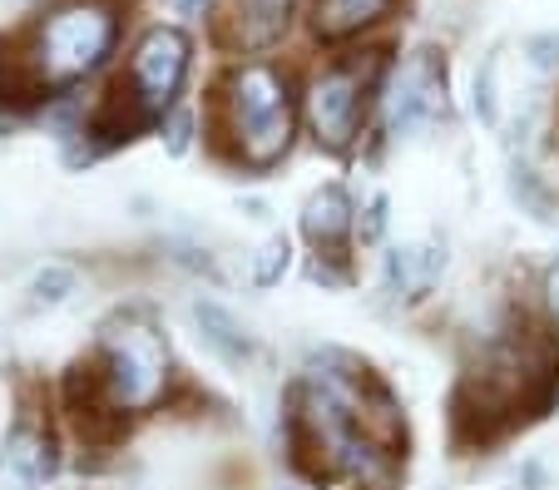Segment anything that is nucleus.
Here are the masks:
<instances>
[{
    "instance_id": "1",
    "label": "nucleus",
    "mask_w": 559,
    "mask_h": 490,
    "mask_svg": "<svg viewBox=\"0 0 559 490\" xmlns=\"http://www.w3.org/2000/svg\"><path fill=\"white\" fill-rule=\"evenodd\" d=\"M396 441L402 416L391 396L367 377V367H312L293 392V446L322 480H342L352 490L396 486Z\"/></svg>"
},
{
    "instance_id": "2",
    "label": "nucleus",
    "mask_w": 559,
    "mask_h": 490,
    "mask_svg": "<svg viewBox=\"0 0 559 490\" xmlns=\"http://www.w3.org/2000/svg\"><path fill=\"white\" fill-rule=\"evenodd\" d=\"M223 129L233 134V154L248 169H273L287 150H293V89L273 64H243L233 70L223 85Z\"/></svg>"
},
{
    "instance_id": "3",
    "label": "nucleus",
    "mask_w": 559,
    "mask_h": 490,
    "mask_svg": "<svg viewBox=\"0 0 559 490\" xmlns=\"http://www.w3.org/2000/svg\"><path fill=\"white\" fill-rule=\"evenodd\" d=\"M549 377H555V357L535 342H500L486 362L475 367L461 386V421H475L480 431L510 427L520 416V406H545Z\"/></svg>"
},
{
    "instance_id": "4",
    "label": "nucleus",
    "mask_w": 559,
    "mask_h": 490,
    "mask_svg": "<svg viewBox=\"0 0 559 490\" xmlns=\"http://www.w3.org/2000/svg\"><path fill=\"white\" fill-rule=\"evenodd\" d=\"M119 15L109 0H64L35 25L31 55L40 64L45 89H70L85 75H95L105 55L115 50Z\"/></svg>"
},
{
    "instance_id": "5",
    "label": "nucleus",
    "mask_w": 559,
    "mask_h": 490,
    "mask_svg": "<svg viewBox=\"0 0 559 490\" xmlns=\"http://www.w3.org/2000/svg\"><path fill=\"white\" fill-rule=\"evenodd\" d=\"M95 377L119 411H148L169 386V347L144 318H115L99 337Z\"/></svg>"
},
{
    "instance_id": "6",
    "label": "nucleus",
    "mask_w": 559,
    "mask_h": 490,
    "mask_svg": "<svg viewBox=\"0 0 559 490\" xmlns=\"http://www.w3.org/2000/svg\"><path fill=\"white\" fill-rule=\"evenodd\" d=\"M189 60H193L189 35L174 31V25H154V31L139 35L134 55H129V75L119 80V89L134 99V109L144 119H158L179 99L183 80H189Z\"/></svg>"
},
{
    "instance_id": "7",
    "label": "nucleus",
    "mask_w": 559,
    "mask_h": 490,
    "mask_svg": "<svg viewBox=\"0 0 559 490\" xmlns=\"http://www.w3.org/2000/svg\"><path fill=\"white\" fill-rule=\"evenodd\" d=\"M371 75H377V60H342L307 85V124L322 150H347L361 134Z\"/></svg>"
},
{
    "instance_id": "8",
    "label": "nucleus",
    "mask_w": 559,
    "mask_h": 490,
    "mask_svg": "<svg viewBox=\"0 0 559 490\" xmlns=\"http://www.w3.org/2000/svg\"><path fill=\"white\" fill-rule=\"evenodd\" d=\"M445 115V64L436 50H421L412 60L396 64V75L386 85V124L396 134L426 129Z\"/></svg>"
},
{
    "instance_id": "9",
    "label": "nucleus",
    "mask_w": 559,
    "mask_h": 490,
    "mask_svg": "<svg viewBox=\"0 0 559 490\" xmlns=\"http://www.w3.org/2000/svg\"><path fill=\"white\" fill-rule=\"evenodd\" d=\"M293 21V0H218V40L233 50H273Z\"/></svg>"
},
{
    "instance_id": "10",
    "label": "nucleus",
    "mask_w": 559,
    "mask_h": 490,
    "mask_svg": "<svg viewBox=\"0 0 559 490\" xmlns=\"http://www.w3.org/2000/svg\"><path fill=\"white\" fill-rule=\"evenodd\" d=\"M302 234L322 258H337L342 248H347V238H352V199L337 189V183H328V189H317L312 199H307Z\"/></svg>"
},
{
    "instance_id": "11",
    "label": "nucleus",
    "mask_w": 559,
    "mask_h": 490,
    "mask_svg": "<svg viewBox=\"0 0 559 490\" xmlns=\"http://www.w3.org/2000/svg\"><path fill=\"white\" fill-rule=\"evenodd\" d=\"M35 99H45V80L31 45L0 35V109H31Z\"/></svg>"
},
{
    "instance_id": "12",
    "label": "nucleus",
    "mask_w": 559,
    "mask_h": 490,
    "mask_svg": "<svg viewBox=\"0 0 559 490\" xmlns=\"http://www.w3.org/2000/svg\"><path fill=\"white\" fill-rule=\"evenodd\" d=\"M189 312H193V327H199V337L209 342V347L223 357V362H248V357H253V337H248L243 322L233 318L223 302L199 298Z\"/></svg>"
},
{
    "instance_id": "13",
    "label": "nucleus",
    "mask_w": 559,
    "mask_h": 490,
    "mask_svg": "<svg viewBox=\"0 0 559 490\" xmlns=\"http://www.w3.org/2000/svg\"><path fill=\"white\" fill-rule=\"evenodd\" d=\"M386 11H391V0H317L312 31L322 40H347V35H361L367 25H377Z\"/></svg>"
},
{
    "instance_id": "14",
    "label": "nucleus",
    "mask_w": 559,
    "mask_h": 490,
    "mask_svg": "<svg viewBox=\"0 0 559 490\" xmlns=\"http://www.w3.org/2000/svg\"><path fill=\"white\" fill-rule=\"evenodd\" d=\"M445 273V253L431 243H412V248H396V253L386 258V277L391 288H402L406 298H421L426 288H431L436 277Z\"/></svg>"
},
{
    "instance_id": "15",
    "label": "nucleus",
    "mask_w": 559,
    "mask_h": 490,
    "mask_svg": "<svg viewBox=\"0 0 559 490\" xmlns=\"http://www.w3.org/2000/svg\"><path fill=\"white\" fill-rule=\"evenodd\" d=\"M74 288H80V277H74V267H64V263H50V267H45V273H35V283H31L35 302H45V308H55V302H64Z\"/></svg>"
},
{
    "instance_id": "16",
    "label": "nucleus",
    "mask_w": 559,
    "mask_h": 490,
    "mask_svg": "<svg viewBox=\"0 0 559 490\" xmlns=\"http://www.w3.org/2000/svg\"><path fill=\"white\" fill-rule=\"evenodd\" d=\"M283 273H287V243L283 238H267V243L253 253V283L258 288H273Z\"/></svg>"
},
{
    "instance_id": "17",
    "label": "nucleus",
    "mask_w": 559,
    "mask_h": 490,
    "mask_svg": "<svg viewBox=\"0 0 559 490\" xmlns=\"http://www.w3.org/2000/svg\"><path fill=\"white\" fill-rule=\"evenodd\" d=\"M189 129H193L189 115H174V124H169V150H174V154L189 150Z\"/></svg>"
},
{
    "instance_id": "18",
    "label": "nucleus",
    "mask_w": 559,
    "mask_h": 490,
    "mask_svg": "<svg viewBox=\"0 0 559 490\" xmlns=\"http://www.w3.org/2000/svg\"><path fill=\"white\" fill-rule=\"evenodd\" d=\"M5 427H11V392H5V377H0V441H5Z\"/></svg>"
},
{
    "instance_id": "19",
    "label": "nucleus",
    "mask_w": 559,
    "mask_h": 490,
    "mask_svg": "<svg viewBox=\"0 0 559 490\" xmlns=\"http://www.w3.org/2000/svg\"><path fill=\"white\" fill-rule=\"evenodd\" d=\"M549 302H555V308H559V267H555V273H549Z\"/></svg>"
},
{
    "instance_id": "20",
    "label": "nucleus",
    "mask_w": 559,
    "mask_h": 490,
    "mask_svg": "<svg viewBox=\"0 0 559 490\" xmlns=\"http://www.w3.org/2000/svg\"><path fill=\"white\" fill-rule=\"evenodd\" d=\"M203 5H209V0H179V11H189V15H193V11H203Z\"/></svg>"
},
{
    "instance_id": "21",
    "label": "nucleus",
    "mask_w": 559,
    "mask_h": 490,
    "mask_svg": "<svg viewBox=\"0 0 559 490\" xmlns=\"http://www.w3.org/2000/svg\"><path fill=\"white\" fill-rule=\"evenodd\" d=\"M283 490H307V486H283Z\"/></svg>"
}]
</instances>
